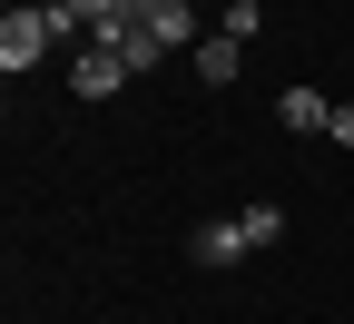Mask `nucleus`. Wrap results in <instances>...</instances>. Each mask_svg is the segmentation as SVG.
Wrapping results in <instances>:
<instances>
[{"instance_id":"9d476101","label":"nucleus","mask_w":354,"mask_h":324,"mask_svg":"<svg viewBox=\"0 0 354 324\" xmlns=\"http://www.w3.org/2000/svg\"><path fill=\"white\" fill-rule=\"evenodd\" d=\"M158 10H177V0H128V20H158Z\"/></svg>"},{"instance_id":"6e6552de","label":"nucleus","mask_w":354,"mask_h":324,"mask_svg":"<svg viewBox=\"0 0 354 324\" xmlns=\"http://www.w3.org/2000/svg\"><path fill=\"white\" fill-rule=\"evenodd\" d=\"M216 30H227V39H256V30H266V10H256V0H227V10H216Z\"/></svg>"},{"instance_id":"f257e3e1","label":"nucleus","mask_w":354,"mask_h":324,"mask_svg":"<svg viewBox=\"0 0 354 324\" xmlns=\"http://www.w3.org/2000/svg\"><path fill=\"white\" fill-rule=\"evenodd\" d=\"M59 39H69V10H10V20H0V69L30 79L39 59L59 50Z\"/></svg>"},{"instance_id":"f03ea898","label":"nucleus","mask_w":354,"mask_h":324,"mask_svg":"<svg viewBox=\"0 0 354 324\" xmlns=\"http://www.w3.org/2000/svg\"><path fill=\"white\" fill-rule=\"evenodd\" d=\"M128 79H138V69H128V59L109 50V39H88V50L69 59V88H79V99H118Z\"/></svg>"},{"instance_id":"0eeeda50","label":"nucleus","mask_w":354,"mask_h":324,"mask_svg":"<svg viewBox=\"0 0 354 324\" xmlns=\"http://www.w3.org/2000/svg\"><path fill=\"white\" fill-rule=\"evenodd\" d=\"M236 226H246V246H276V236H286V207L256 197V207H236Z\"/></svg>"},{"instance_id":"1a4fd4ad","label":"nucleus","mask_w":354,"mask_h":324,"mask_svg":"<svg viewBox=\"0 0 354 324\" xmlns=\"http://www.w3.org/2000/svg\"><path fill=\"white\" fill-rule=\"evenodd\" d=\"M325 137H335V148H354V108H344V99H335V128H325Z\"/></svg>"},{"instance_id":"20e7f679","label":"nucleus","mask_w":354,"mask_h":324,"mask_svg":"<svg viewBox=\"0 0 354 324\" xmlns=\"http://www.w3.org/2000/svg\"><path fill=\"white\" fill-rule=\"evenodd\" d=\"M187 59H197V79H207V88H236V79H246V39H227V30H207V39H197Z\"/></svg>"},{"instance_id":"423d86ee","label":"nucleus","mask_w":354,"mask_h":324,"mask_svg":"<svg viewBox=\"0 0 354 324\" xmlns=\"http://www.w3.org/2000/svg\"><path fill=\"white\" fill-rule=\"evenodd\" d=\"M69 10V30H88V39H118L128 30V0H59Z\"/></svg>"},{"instance_id":"7ed1b4c3","label":"nucleus","mask_w":354,"mask_h":324,"mask_svg":"<svg viewBox=\"0 0 354 324\" xmlns=\"http://www.w3.org/2000/svg\"><path fill=\"white\" fill-rule=\"evenodd\" d=\"M187 256H197L207 275H227V265H246L256 246H246V226H236V216H207V226H197V236H187Z\"/></svg>"},{"instance_id":"39448f33","label":"nucleus","mask_w":354,"mask_h":324,"mask_svg":"<svg viewBox=\"0 0 354 324\" xmlns=\"http://www.w3.org/2000/svg\"><path fill=\"white\" fill-rule=\"evenodd\" d=\"M276 128L325 137V128H335V99H325V88H276Z\"/></svg>"}]
</instances>
